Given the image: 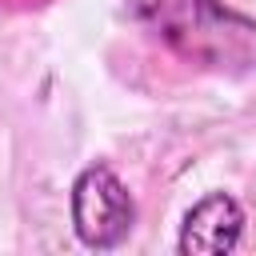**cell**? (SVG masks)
Segmentation results:
<instances>
[{
	"instance_id": "obj_1",
	"label": "cell",
	"mask_w": 256,
	"mask_h": 256,
	"mask_svg": "<svg viewBox=\"0 0 256 256\" xmlns=\"http://www.w3.org/2000/svg\"><path fill=\"white\" fill-rule=\"evenodd\" d=\"M128 16L196 68L256 72V20L224 0H124Z\"/></svg>"
},
{
	"instance_id": "obj_2",
	"label": "cell",
	"mask_w": 256,
	"mask_h": 256,
	"mask_svg": "<svg viewBox=\"0 0 256 256\" xmlns=\"http://www.w3.org/2000/svg\"><path fill=\"white\" fill-rule=\"evenodd\" d=\"M136 200L108 164H88L72 180V232L92 252H112L132 236Z\"/></svg>"
},
{
	"instance_id": "obj_3",
	"label": "cell",
	"mask_w": 256,
	"mask_h": 256,
	"mask_svg": "<svg viewBox=\"0 0 256 256\" xmlns=\"http://www.w3.org/2000/svg\"><path fill=\"white\" fill-rule=\"evenodd\" d=\"M240 236H244L240 200L228 192H208L184 212L176 252L180 256H228L240 248Z\"/></svg>"
}]
</instances>
